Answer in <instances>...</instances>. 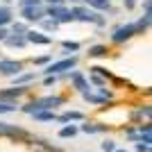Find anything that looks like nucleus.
<instances>
[{
	"label": "nucleus",
	"instance_id": "obj_1",
	"mask_svg": "<svg viewBox=\"0 0 152 152\" xmlns=\"http://www.w3.org/2000/svg\"><path fill=\"white\" fill-rule=\"evenodd\" d=\"M64 102V98H59V95H45V98H39V100H32L30 104H25L23 107V111L25 114H37V111H50V109L59 107Z\"/></svg>",
	"mask_w": 152,
	"mask_h": 152
},
{
	"label": "nucleus",
	"instance_id": "obj_2",
	"mask_svg": "<svg viewBox=\"0 0 152 152\" xmlns=\"http://www.w3.org/2000/svg\"><path fill=\"white\" fill-rule=\"evenodd\" d=\"M70 16L73 20H82V23H95V25H104V18L98 16L95 12L91 9H84V7H75V9H70Z\"/></svg>",
	"mask_w": 152,
	"mask_h": 152
},
{
	"label": "nucleus",
	"instance_id": "obj_3",
	"mask_svg": "<svg viewBox=\"0 0 152 152\" xmlns=\"http://www.w3.org/2000/svg\"><path fill=\"white\" fill-rule=\"evenodd\" d=\"M134 34H136V27H134V23H127V25L116 27V30H114V34H111V41H114V43H123V41H127V39H132Z\"/></svg>",
	"mask_w": 152,
	"mask_h": 152
},
{
	"label": "nucleus",
	"instance_id": "obj_4",
	"mask_svg": "<svg viewBox=\"0 0 152 152\" xmlns=\"http://www.w3.org/2000/svg\"><path fill=\"white\" fill-rule=\"evenodd\" d=\"M77 64V59L75 57H70V59H61V61H55V64H50L48 68H45V73L48 75H55V73H64V70H70L73 66Z\"/></svg>",
	"mask_w": 152,
	"mask_h": 152
},
{
	"label": "nucleus",
	"instance_id": "obj_5",
	"mask_svg": "<svg viewBox=\"0 0 152 152\" xmlns=\"http://www.w3.org/2000/svg\"><path fill=\"white\" fill-rule=\"evenodd\" d=\"M20 16H23L27 23H37V20H43L45 12H43V7H23V9H20Z\"/></svg>",
	"mask_w": 152,
	"mask_h": 152
},
{
	"label": "nucleus",
	"instance_id": "obj_6",
	"mask_svg": "<svg viewBox=\"0 0 152 152\" xmlns=\"http://www.w3.org/2000/svg\"><path fill=\"white\" fill-rule=\"evenodd\" d=\"M45 14L52 16L55 23H68V20H73V16H70V12L66 9V7H48Z\"/></svg>",
	"mask_w": 152,
	"mask_h": 152
},
{
	"label": "nucleus",
	"instance_id": "obj_7",
	"mask_svg": "<svg viewBox=\"0 0 152 152\" xmlns=\"http://www.w3.org/2000/svg\"><path fill=\"white\" fill-rule=\"evenodd\" d=\"M23 93H25V86H12V89H7V91H0V102L2 104H12V100H16Z\"/></svg>",
	"mask_w": 152,
	"mask_h": 152
},
{
	"label": "nucleus",
	"instance_id": "obj_8",
	"mask_svg": "<svg viewBox=\"0 0 152 152\" xmlns=\"http://www.w3.org/2000/svg\"><path fill=\"white\" fill-rule=\"evenodd\" d=\"M20 70H23L20 61H12V59H2L0 61V73H5V75H18Z\"/></svg>",
	"mask_w": 152,
	"mask_h": 152
},
{
	"label": "nucleus",
	"instance_id": "obj_9",
	"mask_svg": "<svg viewBox=\"0 0 152 152\" xmlns=\"http://www.w3.org/2000/svg\"><path fill=\"white\" fill-rule=\"evenodd\" d=\"M25 41H30V43H34V45H48L52 39L45 37L43 32H34V30H32V32H27V34H25Z\"/></svg>",
	"mask_w": 152,
	"mask_h": 152
},
{
	"label": "nucleus",
	"instance_id": "obj_10",
	"mask_svg": "<svg viewBox=\"0 0 152 152\" xmlns=\"http://www.w3.org/2000/svg\"><path fill=\"white\" fill-rule=\"evenodd\" d=\"M70 80H73V84H75V89L80 91V93H86L89 84H86V80H84L82 73H73V75H70Z\"/></svg>",
	"mask_w": 152,
	"mask_h": 152
},
{
	"label": "nucleus",
	"instance_id": "obj_11",
	"mask_svg": "<svg viewBox=\"0 0 152 152\" xmlns=\"http://www.w3.org/2000/svg\"><path fill=\"white\" fill-rule=\"evenodd\" d=\"M0 134H12V136H23V129H18L16 125H9V123H0Z\"/></svg>",
	"mask_w": 152,
	"mask_h": 152
},
{
	"label": "nucleus",
	"instance_id": "obj_12",
	"mask_svg": "<svg viewBox=\"0 0 152 152\" xmlns=\"http://www.w3.org/2000/svg\"><path fill=\"white\" fill-rule=\"evenodd\" d=\"M5 43L9 45V48H23L27 41H25V37H7V39H5Z\"/></svg>",
	"mask_w": 152,
	"mask_h": 152
},
{
	"label": "nucleus",
	"instance_id": "obj_13",
	"mask_svg": "<svg viewBox=\"0 0 152 152\" xmlns=\"http://www.w3.org/2000/svg\"><path fill=\"white\" fill-rule=\"evenodd\" d=\"M75 134H77V127L75 125H66V127L59 129V136H61V139H73Z\"/></svg>",
	"mask_w": 152,
	"mask_h": 152
},
{
	"label": "nucleus",
	"instance_id": "obj_14",
	"mask_svg": "<svg viewBox=\"0 0 152 152\" xmlns=\"http://www.w3.org/2000/svg\"><path fill=\"white\" fill-rule=\"evenodd\" d=\"M57 121H61V123H68V121H82V114H80V111H66L64 116H59Z\"/></svg>",
	"mask_w": 152,
	"mask_h": 152
},
{
	"label": "nucleus",
	"instance_id": "obj_15",
	"mask_svg": "<svg viewBox=\"0 0 152 152\" xmlns=\"http://www.w3.org/2000/svg\"><path fill=\"white\" fill-rule=\"evenodd\" d=\"M9 20H12V12H9V7H0V27H5Z\"/></svg>",
	"mask_w": 152,
	"mask_h": 152
},
{
	"label": "nucleus",
	"instance_id": "obj_16",
	"mask_svg": "<svg viewBox=\"0 0 152 152\" xmlns=\"http://www.w3.org/2000/svg\"><path fill=\"white\" fill-rule=\"evenodd\" d=\"M34 116V121H57V116L52 114V111H37V114H32Z\"/></svg>",
	"mask_w": 152,
	"mask_h": 152
},
{
	"label": "nucleus",
	"instance_id": "obj_17",
	"mask_svg": "<svg viewBox=\"0 0 152 152\" xmlns=\"http://www.w3.org/2000/svg\"><path fill=\"white\" fill-rule=\"evenodd\" d=\"M107 55V48L104 45H93V48H89V57H104Z\"/></svg>",
	"mask_w": 152,
	"mask_h": 152
},
{
	"label": "nucleus",
	"instance_id": "obj_18",
	"mask_svg": "<svg viewBox=\"0 0 152 152\" xmlns=\"http://www.w3.org/2000/svg\"><path fill=\"white\" fill-rule=\"evenodd\" d=\"M91 7H95V9H100V12H107L109 9V0H86Z\"/></svg>",
	"mask_w": 152,
	"mask_h": 152
},
{
	"label": "nucleus",
	"instance_id": "obj_19",
	"mask_svg": "<svg viewBox=\"0 0 152 152\" xmlns=\"http://www.w3.org/2000/svg\"><path fill=\"white\" fill-rule=\"evenodd\" d=\"M82 132H86V134H98V132H104V125H82Z\"/></svg>",
	"mask_w": 152,
	"mask_h": 152
},
{
	"label": "nucleus",
	"instance_id": "obj_20",
	"mask_svg": "<svg viewBox=\"0 0 152 152\" xmlns=\"http://www.w3.org/2000/svg\"><path fill=\"white\" fill-rule=\"evenodd\" d=\"M12 32L16 34V37H25V34H27V25H25V23H14Z\"/></svg>",
	"mask_w": 152,
	"mask_h": 152
},
{
	"label": "nucleus",
	"instance_id": "obj_21",
	"mask_svg": "<svg viewBox=\"0 0 152 152\" xmlns=\"http://www.w3.org/2000/svg\"><path fill=\"white\" fill-rule=\"evenodd\" d=\"M148 25H150V16H143L139 23H134V27H136V34H139V32H143V30H148Z\"/></svg>",
	"mask_w": 152,
	"mask_h": 152
},
{
	"label": "nucleus",
	"instance_id": "obj_22",
	"mask_svg": "<svg viewBox=\"0 0 152 152\" xmlns=\"http://www.w3.org/2000/svg\"><path fill=\"white\" fill-rule=\"evenodd\" d=\"M41 25H43V30H45V32H55L59 23H55V20L50 18V20H41Z\"/></svg>",
	"mask_w": 152,
	"mask_h": 152
},
{
	"label": "nucleus",
	"instance_id": "obj_23",
	"mask_svg": "<svg viewBox=\"0 0 152 152\" xmlns=\"http://www.w3.org/2000/svg\"><path fill=\"white\" fill-rule=\"evenodd\" d=\"M30 80H34V73H27V75H20L18 80H16V84H14V86H20V84H27Z\"/></svg>",
	"mask_w": 152,
	"mask_h": 152
},
{
	"label": "nucleus",
	"instance_id": "obj_24",
	"mask_svg": "<svg viewBox=\"0 0 152 152\" xmlns=\"http://www.w3.org/2000/svg\"><path fill=\"white\" fill-rule=\"evenodd\" d=\"M64 50H73V52H75V50H80V43H75V41H64Z\"/></svg>",
	"mask_w": 152,
	"mask_h": 152
},
{
	"label": "nucleus",
	"instance_id": "obj_25",
	"mask_svg": "<svg viewBox=\"0 0 152 152\" xmlns=\"http://www.w3.org/2000/svg\"><path fill=\"white\" fill-rule=\"evenodd\" d=\"M20 7H41V0H20Z\"/></svg>",
	"mask_w": 152,
	"mask_h": 152
},
{
	"label": "nucleus",
	"instance_id": "obj_26",
	"mask_svg": "<svg viewBox=\"0 0 152 152\" xmlns=\"http://www.w3.org/2000/svg\"><path fill=\"white\" fill-rule=\"evenodd\" d=\"M102 150H104V152H114L116 143H114V141H104V143H102Z\"/></svg>",
	"mask_w": 152,
	"mask_h": 152
},
{
	"label": "nucleus",
	"instance_id": "obj_27",
	"mask_svg": "<svg viewBox=\"0 0 152 152\" xmlns=\"http://www.w3.org/2000/svg\"><path fill=\"white\" fill-rule=\"evenodd\" d=\"M14 104H2V102H0V114H9V111H14Z\"/></svg>",
	"mask_w": 152,
	"mask_h": 152
},
{
	"label": "nucleus",
	"instance_id": "obj_28",
	"mask_svg": "<svg viewBox=\"0 0 152 152\" xmlns=\"http://www.w3.org/2000/svg\"><path fill=\"white\" fill-rule=\"evenodd\" d=\"M91 80H93L98 86H104V77H102V75H95V73H93V75H91Z\"/></svg>",
	"mask_w": 152,
	"mask_h": 152
},
{
	"label": "nucleus",
	"instance_id": "obj_29",
	"mask_svg": "<svg viewBox=\"0 0 152 152\" xmlns=\"http://www.w3.org/2000/svg\"><path fill=\"white\" fill-rule=\"evenodd\" d=\"M45 2H48V7H64L66 0H45Z\"/></svg>",
	"mask_w": 152,
	"mask_h": 152
},
{
	"label": "nucleus",
	"instance_id": "obj_30",
	"mask_svg": "<svg viewBox=\"0 0 152 152\" xmlns=\"http://www.w3.org/2000/svg\"><path fill=\"white\" fill-rule=\"evenodd\" d=\"M143 9H145V16H152V2H150V0L143 2Z\"/></svg>",
	"mask_w": 152,
	"mask_h": 152
},
{
	"label": "nucleus",
	"instance_id": "obj_31",
	"mask_svg": "<svg viewBox=\"0 0 152 152\" xmlns=\"http://www.w3.org/2000/svg\"><path fill=\"white\" fill-rule=\"evenodd\" d=\"M136 150H139V152H150V145H148V143H139Z\"/></svg>",
	"mask_w": 152,
	"mask_h": 152
},
{
	"label": "nucleus",
	"instance_id": "obj_32",
	"mask_svg": "<svg viewBox=\"0 0 152 152\" xmlns=\"http://www.w3.org/2000/svg\"><path fill=\"white\" fill-rule=\"evenodd\" d=\"M50 61V57H37L34 59V64H48Z\"/></svg>",
	"mask_w": 152,
	"mask_h": 152
},
{
	"label": "nucleus",
	"instance_id": "obj_33",
	"mask_svg": "<svg viewBox=\"0 0 152 152\" xmlns=\"http://www.w3.org/2000/svg\"><path fill=\"white\" fill-rule=\"evenodd\" d=\"M50 84H55V77L48 75V77H45V86H50Z\"/></svg>",
	"mask_w": 152,
	"mask_h": 152
},
{
	"label": "nucleus",
	"instance_id": "obj_34",
	"mask_svg": "<svg viewBox=\"0 0 152 152\" xmlns=\"http://www.w3.org/2000/svg\"><path fill=\"white\" fill-rule=\"evenodd\" d=\"M5 39H7V30H5V27H0V41H5Z\"/></svg>",
	"mask_w": 152,
	"mask_h": 152
},
{
	"label": "nucleus",
	"instance_id": "obj_35",
	"mask_svg": "<svg viewBox=\"0 0 152 152\" xmlns=\"http://www.w3.org/2000/svg\"><path fill=\"white\" fill-rule=\"evenodd\" d=\"M125 7H127V9H132V7H134V0H125Z\"/></svg>",
	"mask_w": 152,
	"mask_h": 152
},
{
	"label": "nucleus",
	"instance_id": "obj_36",
	"mask_svg": "<svg viewBox=\"0 0 152 152\" xmlns=\"http://www.w3.org/2000/svg\"><path fill=\"white\" fill-rule=\"evenodd\" d=\"M114 152H127V150H114Z\"/></svg>",
	"mask_w": 152,
	"mask_h": 152
},
{
	"label": "nucleus",
	"instance_id": "obj_37",
	"mask_svg": "<svg viewBox=\"0 0 152 152\" xmlns=\"http://www.w3.org/2000/svg\"><path fill=\"white\" fill-rule=\"evenodd\" d=\"M70 2H77V0H70Z\"/></svg>",
	"mask_w": 152,
	"mask_h": 152
}]
</instances>
